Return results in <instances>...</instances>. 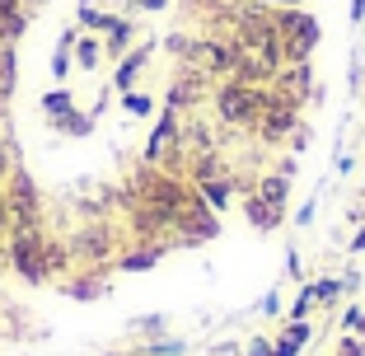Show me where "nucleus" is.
Here are the masks:
<instances>
[{"label":"nucleus","mask_w":365,"mask_h":356,"mask_svg":"<svg viewBox=\"0 0 365 356\" xmlns=\"http://www.w3.org/2000/svg\"><path fill=\"white\" fill-rule=\"evenodd\" d=\"M267 103H272V89L248 85V80H225L215 89V113H220L225 127H258Z\"/></svg>","instance_id":"nucleus-1"},{"label":"nucleus","mask_w":365,"mask_h":356,"mask_svg":"<svg viewBox=\"0 0 365 356\" xmlns=\"http://www.w3.org/2000/svg\"><path fill=\"white\" fill-rule=\"evenodd\" d=\"M47 244H52V239H43V230H10V263H14V272H19L24 281H33V286L52 277Z\"/></svg>","instance_id":"nucleus-2"},{"label":"nucleus","mask_w":365,"mask_h":356,"mask_svg":"<svg viewBox=\"0 0 365 356\" xmlns=\"http://www.w3.org/2000/svg\"><path fill=\"white\" fill-rule=\"evenodd\" d=\"M277 29H281V56H286V66L309 61V52L319 47V24H314V14L281 10L277 14Z\"/></svg>","instance_id":"nucleus-3"},{"label":"nucleus","mask_w":365,"mask_h":356,"mask_svg":"<svg viewBox=\"0 0 365 356\" xmlns=\"http://www.w3.org/2000/svg\"><path fill=\"white\" fill-rule=\"evenodd\" d=\"M5 202H10V230H38V188H33L29 169L10 173V188H5Z\"/></svg>","instance_id":"nucleus-4"},{"label":"nucleus","mask_w":365,"mask_h":356,"mask_svg":"<svg viewBox=\"0 0 365 356\" xmlns=\"http://www.w3.org/2000/svg\"><path fill=\"white\" fill-rule=\"evenodd\" d=\"M173 151H182V127H178V108H164L155 131H150V141H145V160L164 164Z\"/></svg>","instance_id":"nucleus-5"},{"label":"nucleus","mask_w":365,"mask_h":356,"mask_svg":"<svg viewBox=\"0 0 365 356\" xmlns=\"http://www.w3.org/2000/svg\"><path fill=\"white\" fill-rule=\"evenodd\" d=\"M295 113H300V108L272 89V103H267V113H262V122H258V136L262 141H286L290 131H295Z\"/></svg>","instance_id":"nucleus-6"},{"label":"nucleus","mask_w":365,"mask_h":356,"mask_svg":"<svg viewBox=\"0 0 365 356\" xmlns=\"http://www.w3.org/2000/svg\"><path fill=\"white\" fill-rule=\"evenodd\" d=\"M309 89H314V71H309V61H295V66H286L277 76V94L281 98H290L295 108H300L304 98H309Z\"/></svg>","instance_id":"nucleus-7"},{"label":"nucleus","mask_w":365,"mask_h":356,"mask_svg":"<svg viewBox=\"0 0 365 356\" xmlns=\"http://www.w3.org/2000/svg\"><path fill=\"white\" fill-rule=\"evenodd\" d=\"M145 61H150V47H131V52L122 56L118 76H113V89H122V94H127V89L136 85V76H140V71H145Z\"/></svg>","instance_id":"nucleus-8"},{"label":"nucleus","mask_w":365,"mask_h":356,"mask_svg":"<svg viewBox=\"0 0 365 356\" xmlns=\"http://www.w3.org/2000/svg\"><path fill=\"white\" fill-rule=\"evenodd\" d=\"M309 337H314L309 319H295V324H286V333L277 337V356H300L304 347H309Z\"/></svg>","instance_id":"nucleus-9"},{"label":"nucleus","mask_w":365,"mask_h":356,"mask_svg":"<svg viewBox=\"0 0 365 356\" xmlns=\"http://www.w3.org/2000/svg\"><path fill=\"white\" fill-rule=\"evenodd\" d=\"M281 216H286V206H272V202H262L258 193H248V220L258 230H277Z\"/></svg>","instance_id":"nucleus-10"},{"label":"nucleus","mask_w":365,"mask_h":356,"mask_svg":"<svg viewBox=\"0 0 365 356\" xmlns=\"http://www.w3.org/2000/svg\"><path fill=\"white\" fill-rule=\"evenodd\" d=\"M197 197H202L211 211H225L230 197H235V188H230V178H202V193H197Z\"/></svg>","instance_id":"nucleus-11"},{"label":"nucleus","mask_w":365,"mask_h":356,"mask_svg":"<svg viewBox=\"0 0 365 356\" xmlns=\"http://www.w3.org/2000/svg\"><path fill=\"white\" fill-rule=\"evenodd\" d=\"M52 127H56V131H66V136H89V131H94V113L71 108V113H61V118H56Z\"/></svg>","instance_id":"nucleus-12"},{"label":"nucleus","mask_w":365,"mask_h":356,"mask_svg":"<svg viewBox=\"0 0 365 356\" xmlns=\"http://www.w3.org/2000/svg\"><path fill=\"white\" fill-rule=\"evenodd\" d=\"M14 94V43H0V103Z\"/></svg>","instance_id":"nucleus-13"},{"label":"nucleus","mask_w":365,"mask_h":356,"mask_svg":"<svg viewBox=\"0 0 365 356\" xmlns=\"http://www.w3.org/2000/svg\"><path fill=\"white\" fill-rule=\"evenodd\" d=\"M71 108H76V98H71V89H52V94H43V113H47V118H61V113H71Z\"/></svg>","instance_id":"nucleus-14"},{"label":"nucleus","mask_w":365,"mask_h":356,"mask_svg":"<svg viewBox=\"0 0 365 356\" xmlns=\"http://www.w3.org/2000/svg\"><path fill=\"white\" fill-rule=\"evenodd\" d=\"M160 253H164V248H136V253H127V258H122V268H127V272H150L155 268V263H160Z\"/></svg>","instance_id":"nucleus-15"},{"label":"nucleus","mask_w":365,"mask_h":356,"mask_svg":"<svg viewBox=\"0 0 365 356\" xmlns=\"http://www.w3.org/2000/svg\"><path fill=\"white\" fill-rule=\"evenodd\" d=\"M98 56H103V47H98L94 38H76V61H80V71H94Z\"/></svg>","instance_id":"nucleus-16"},{"label":"nucleus","mask_w":365,"mask_h":356,"mask_svg":"<svg viewBox=\"0 0 365 356\" xmlns=\"http://www.w3.org/2000/svg\"><path fill=\"white\" fill-rule=\"evenodd\" d=\"M342 291H346V281H337V277H323V281H314V305H333Z\"/></svg>","instance_id":"nucleus-17"},{"label":"nucleus","mask_w":365,"mask_h":356,"mask_svg":"<svg viewBox=\"0 0 365 356\" xmlns=\"http://www.w3.org/2000/svg\"><path fill=\"white\" fill-rule=\"evenodd\" d=\"M187 352V342L182 337H160V342H145L140 347V356H182Z\"/></svg>","instance_id":"nucleus-18"},{"label":"nucleus","mask_w":365,"mask_h":356,"mask_svg":"<svg viewBox=\"0 0 365 356\" xmlns=\"http://www.w3.org/2000/svg\"><path fill=\"white\" fill-rule=\"evenodd\" d=\"M127 38H131V24L127 19H113V29H108V56L127 52Z\"/></svg>","instance_id":"nucleus-19"},{"label":"nucleus","mask_w":365,"mask_h":356,"mask_svg":"<svg viewBox=\"0 0 365 356\" xmlns=\"http://www.w3.org/2000/svg\"><path fill=\"white\" fill-rule=\"evenodd\" d=\"M122 103H127L131 118H150V113H155V98L150 94H136V89H127V98H122Z\"/></svg>","instance_id":"nucleus-20"},{"label":"nucleus","mask_w":365,"mask_h":356,"mask_svg":"<svg viewBox=\"0 0 365 356\" xmlns=\"http://www.w3.org/2000/svg\"><path fill=\"white\" fill-rule=\"evenodd\" d=\"M309 310H314V286H304V291L295 295V305H290V324H295V319H309Z\"/></svg>","instance_id":"nucleus-21"},{"label":"nucleus","mask_w":365,"mask_h":356,"mask_svg":"<svg viewBox=\"0 0 365 356\" xmlns=\"http://www.w3.org/2000/svg\"><path fill=\"white\" fill-rule=\"evenodd\" d=\"M244 356H277V342H272V337H248Z\"/></svg>","instance_id":"nucleus-22"},{"label":"nucleus","mask_w":365,"mask_h":356,"mask_svg":"<svg viewBox=\"0 0 365 356\" xmlns=\"http://www.w3.org/2000/svg\"><path fill=\"white\" fill-rule=\"evenodd\" d=\"M98 291H103V281H71V295L76 300H94Z\"/></svg>","instance_id":"nucleus-23"},{"label":"nucleus","mask_w":365,"mask_h":356,"mask_svg":"<svg viewBox=\"0 0 365 356\" xmlns=\"http://www.w3.org/2000/svg\"><path fill=\"white\" fill-rule=\"evenodd\" d=\"M361 324H365V310H361V305H351V310L342 314V328H346V333H361Z\"/></svg>","instance_id":"nucleus-24"},{"label":"nucleus","mask_w":365,"mask_h":356,"mask_svg":"<svg viewBox=\"0 0 365 356\" xmlns=\"http://www.w3.org/2000/svg\"><path fill=\"white\" fill-rule=\"evenodd\" d=\"M337 356H365V342L361 337H342V342H337Z\"/></svg>","instance_id":"nucleus-25"},{"label":"nucleus","mask_w":365,"mask_h":356,"mask_svg":"<svg viewBox=\"0 0 365 356\" xmlns=\"http://www.w3.org/2000/svg\"><path fill=\"white\" fill-rule=\"evenodd\" d=\"M314 211H319V197H314V202H304L300 211H295V225H309V220H314Z\"/></svg>","instance_id":"nucleus-26"},{"label":"nucleus","mask_w":365,"mask_h":356,"mask_svg":"<svg viewBox=\"0 0 365 356\" xmlns=\"http://www.w3.org/2000/svg\"><path fill=\"white\" fill-rule=\"evenodd\" d=\"M10 230V202H5V183H0V235Z\"/></svg>","instance_id":"nucleus-27"},{"label":"nucleus","mask_w":365,"mask_h":356,"mask_svg":"<svg viewBox=\"0 0 365 356\" xmlns=\"http://www.w3.org/2000/svg\"><path fill=\"white\" fill-rule=\"evenodd\" d=\"M262 314H281V295H277V291L262 295Z\"/></svg>","instance_id":"nucleus-28"},{"label":"nucleus","mask_w":365,"mask_h":356,"mask_svg":"<svg viewBox=\"0 0 365 356\" xmlns=\"http://www.w3.org/2000/svg\"><path fill=\"white\" fill-rule=\"evenodd\" d=\"M286 272H290V277H300V253H295V248L286 253Z\"/></svg>","instance_id":"nucleus-29"},{"label":"nucleus","mask_w":365,"mask_h":356,"mask_svg":"<svg viewBox=\"0 0 365 356\" xmlns=\"http://www.w3.org/2000/svg\"><path fill=\"white\" fill-rule=\"evenodd\" d=\"M10 173V151H5V141H0V178Z\"/></svg>","instance_id":"nucleus-30"},{"label":"nucleus","mask_w":365,"mask_h":356,"mask_svg":"<svg viewBox=\"0 0 365 356\" xmlns=\"http://www.w3.org/2000/svg\"><path fill=\"white\" fill-rule=\"evenodd\" d=\"M365 19V0H351V24H361Z\"/></svg>","instance_id":"nucleus-31"},{"label":"nucleus","mask_w":365,"mask_h":356,"mask_svg":"<svg viewBox=\"0 0 365 356\" xmlns=\"http://www.w3.org/2000/svg\"><path fill=\"white\" fill-rule=\"evenodd\" d=\"M351 253H365V225L356 230V239H351Z\"/></svg>","instance_id":"nucleus-32"},{"label":"nucleus","mask_w":365,"mask_h":356,"mask_svg":"<svg viewBox=\"0 0 365 356\" xmlns=\"http://www.w3.org/2000/svg\"><path fill=\"white\" fill-rule=\"evenodd\" d=\"M169 0H140V10H164Z\"/></svg>","instance_id":"nucleus-33"},{"label":"nucleus","mask_w":365,"mask_h":356,"mask_svg":"<svg viewBox=\"0 0 365 356\" xmlns=\"http://www.w3.org/2000/svg\"><path fill=\"white\" fill-rule=\"evenodd\" d=\"M258 5H267V0H258ZM277 5H290V10H295V0H277Z\"/></svg>","instance_id":"nucleus-34"}]
</instances>
